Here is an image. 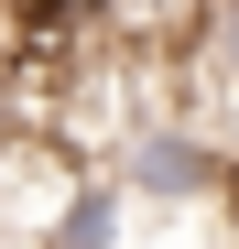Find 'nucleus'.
I'll return each instance as SVG.
<instances>
[{
  "mask_svg": "<svg viewBox=\"0 0 239 249\" xmlns=\"http://www.w3.org/2000/svg\"><path fill=\"white\" fill-rule=\"evenodd\" d=\"M120 184H131V195H152V206H196V195H218V152L196 141V130H131Z\"/></svg>",
  "mask_w": 239,
  "mask_h": 249,
  "instance_id": "1",
  "label": "nucleus"
},
{
  "mask_svg": "<svg viewBox=\"0 0 239 249\" xmlns=\"http://www.w3.org/2000/svg\"><path fill=\"white\" fill-rule=\"evenodd\" d=\"M109 228H120V195H109V184H87V195L55 217V238H65V249H109Z\"/></svg>",
  "mask_w": 239,
  "mask_h": 249,
  "instance_id": "2",
  "label": "nucleus"
},
{
  "mask_svg": "<svg viewBox=\"0 0 239 249\" xmlns=\"http://www.w3.org/2000/svg\"><path fill=\"white\" fill-rule=\"evenodd\" d=\"M218 76L239 87V0H218Z\"/></svg>",
  "mask_w": 239,
  "mask_h": 249,
  "instance_id": "3",
  "label": "nucleus"
},
{
  "mask_svg": "<svg viewBox=\"0 0 239 249\" xmlns=\"http://www.w3.org/2000/svg\"><path fill=\"white\" fill-rule=\"evenodd\" d=\"M120 11H131V22H152V11H163V0H120Z\"/></svg>",
  "mask_w": 239,
  "mask_h": 249,
  "instance_id": "4",
  "label": "nucleus"
}]
</instances>
